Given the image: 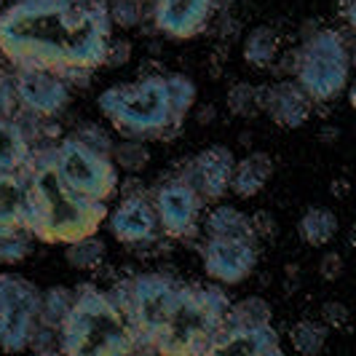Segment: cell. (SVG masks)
Returning a JSON list of instances; mask_svg holds the SVG:
<instances>
[{"label":"cell","instance_id":"obj_7","mask_svg":"<svg viewBox=\"0 0 356 356\" xmlns=\"http://www.w3.org/2000/svg\"><path fill=\"white\" fill-rule=\"evenodd\" d=\"M54 163L67 185H72L78 193L97 201H107L118 191V166L113 163V156L99 153L81 143L75 134L65 137L51 150Z\"/></svg>","mask_w":356,"mask_h":356},{"label":"cell","instance_id":"obj_38","mask_svg":"<svg viewBox=\"0 0 356 356\" xmlns=\"http://www.w3.org/2000/svg\"><path fill=\"white\" fill-rule=\"evenodd\" d=\"M143 193L145 191L140 188V182H137L134 177H129L124 182V196H143Z\"/></svg>","mask_w":356,"mask_h":356},{"label":"cell","instance_id":"obj_5","mask_svg":"<svg viewBox=\"0 0 356 356\" xmlns=\"http://www.w3.org/2000/svg\"><path fill=\"white\" fill-rule=\"evenodd\" d=\"M231 300L220 286L179 282L177 303L169 321L153 338V351L172 356H207L228 327Z\"/></svg>","mask_w":356,"mask_h":356},{"label":"cell","instance_id":"obj_31","mask_svg":"<svg viewBox=\"0 0 356 356\" xmlns=\"http://www.w3.org/2000/svg\"><path fill=\"white\" fill-rule=\"evenodd\" d=\"M30 252H33V241L27 231L0 236V266H17Z\"/></svg>","mask_w":356,"mask_h":356},{"label":"cell","instance_id":"obj_12","mask_svg":"<svg viewBox=\"0 0 356 356\" xmlns=\"http://www.w3.org/2000/svg\"><path fill=\"white\" fill-rule=\"evenodd\" d=\"M17 102L40 118H54L70 105V86L62 75L38 67H19L14 75Z\"/></svg>","mask_w":356,"mask_h":356},{"label":"cell","instance_id":"obj_27","mask_svg":"<svg viewBox=\"0 0 356 356\" xmlns=\"http://www.w3.org/2000/svg\"><path fill=\"white\" fill-rule=\"evenodd\" d=\"M289 340H292V348L303 356H316L327 343V324L314 319L298 321L292 330H289Z\"/></svg>","mask_w":356,"mask_h":356},{"label":"cell","instance_id":"obj_37","mask_svg":"<svg viewBox=\"0 0 356 356\" xmlns=\"http://www.w3.org/2000/svg\"><path fill=\"white\" fill-rule=\"evenodd\" d=\"M319 273H321V279H327V282H335L340 273H343V257H340L338 252H327V254L321 257Z\"/></svg>","mask_w":356,"mask_h":356},{"label":"cell","instance_id":"obj_16","mask_svg":"<svg viewBox=\"0 0 356 356\" xmlns=\"http://www.w3.org/2000/svg\"><path fill=\"white\" fill-rule=\"evenodd\" d=\"M257 105L260 113H268L270 121L282 129H300L311 118V97L298 81H276L257 86Z\"/></svg>","mask_w":356,"mask_h":356},{"label":"cell","instance_id":"obj_29","mask_svg":"<svg viewBox=\"0 0 356 356\" xmlns=\"http://www.w3.org/2000/svg\"><path fill=\"white\" fill-rule=\"evenodd\" d=\"M228 110H231L236 118H254L260 113L257 105V86L250 81H236L231 89H228Z\"/></svg>","mask_w":356,"mask_h":356},{"label":"cell","instance_id":"obj_25","mask_svg":"<svg viewBox=\"0 0 356 356\" xmlns=\"http://www.w3.org/2000/svg\"><path fill=\"white\" fill-rule=\"evenodd\" d=\"M72 300H75V289H67V286L46 289L43 300H40V327H49L54 332H59L67 314H70Z\"/></svg>","mask_w":356,"mask_h":356},{"label":"cell","instance_id":"obj_39","mask_svg":"<svg viewBox=\"0 0 356 356\" xmlns=\"http://www.w3.org/2000/svg\"><path fill=\"white\" fill-rule=\"evenodd\" d=\"M212 118H214V107H209V110H201L198 113V124H212Z\"/></svg>","mask_w":356,"mask_h":356},{"label":"cell","instance_id":"obj_20","mask_svg":"<svg viewBox=\"0 0 356 356\" xmlns=\"http://www.w3.org/2000/svg\"><path fill=\"white\" fill-rule=\"evenodd\" d=\"M33 140L14 115L0 118V172H19L33 159Z\"/></svg>","mask_w":356,"mask_h":356},{"label":"cell","instance_id":"obj_22","mask_svg":"<svg viewBox=\"0 0 356 356\" xmlns=\"http://www.w3.org/2000/svg\"><path fill=\"white\" fill-rule=\"evenodd\" d=\"M207 236H233V238H254L250 214H244L236 207H214L207 214Z\"/></svg>","mask_w":356,"mask_h":356},{"label":"cell","instance_id":"obj_34","mask_svg":"<svg viewBox=\"0 0 356 356\" xmlns=\"http://www.w3.org/2000/svg\"><path fill=\"white\" fill-rule=\"evenodd\" d=\"M131 59V43L129 40H113L107 43V54H105V65L110 67H121Z\"/></svg>","mask_w":356,"mask_h":356},{"label":"cell","instance_id":"obj_10","mask_svg":"<svg viewBox=\"0 0 356 356\" xmlns=\"http://www.w3.org/2000/svg\"><path fill=\"white\" fill-rule=\"evenodd\" d=\"M153 207L159 214L161 233L169 238H193L198 233V220L204 209V198L196 188L185 177L163 179L156 193H153Z\"/></svg>","mask_w":356,"mask_h":356},{"label":"cell","instance_id":"obj_30","mask_svg":"<svg viewBox=\"0 0 356 356\" xmlns=\"http://www.w3.org/2000/svg\"><path fill=\"white\" fill-rule=\"evenodd\" d=\"M107 14H110L113 24L131 30V27L143 24V19L147 17V0H110Z\"/></svg>","mask_w":356,"mask_h":356},{"label":"cell","instance_id":"obj_8","mask_svg":"<svg viewBox=\"0 0 356 356\" xmlns=\"http://www.w3.org/2000/svg\"><path fill=\"white\" fill-rule=\"evenodd\" d=\"M43 292L19 273H0V351H27L40 324Z\"/></svg>","mask_w":356,"mask_h":356},{"label":"cell","instance_id":"obj_2","mask_svg":"<svg viewBox=\"0 0 356 356\" xmlns=\"http://www.w3.org/2000/svg\"><path fill=\"white\" fill-rule=\"evenodd\" d=\"M196 105V83L182 72H153L134 83H115L99 94L97 107L129 140H169Z\"/></svg>","mask_w":356,"mask_h":356},{"label":"cell","instance_id":"obj_19","mask_svg":"<svg viewBox=\"0 0 356 356\" xmlns=\"http://www.w3.org/2000/svg\"><path fill=\"white\" fill-rule=\"evenodd\" d=\"M270 177H273V159L263 150H254V153L244 156L241 161H236L231 191L238 198H254L257 193L266 191Z\"/></svg>","mask_w":356,"mask_h":356},{"label":"cell","instance_id":"obj_1","mask_svg":"<svg viewBox=\"0 0 356 356\" xmlns=\"http://www.w3.org/2000/svg\"><path fill=\"white\" fill-rule=\"evenodd\" d=\"M113 22L105 0H17L0 14V54L19 67L86 81L105 65Z\"/></svg>","mask_w":356,"mask_h":356},{"label":"cell","instance_id":"obj_26","mask_svg":"<svg viewBox=\"0 0 356 356\" xmlns=\"http://www.w3.org/2000/svg\"><path fill=\"white\" fill-rule=\"evenodd\" d=\"M270 319H273V308L260 295L241 298L238 303H231V311H228V324L233 327H263V324H270Z\"/></svg>","mask_w":356,"mask_h":356},{"label":"cell","instance_id":"obj_28","mask_svg":"<svg viewBox=\"0 0 356 356\" xmlns=\"http://www.w3.org/2000/svg\"><path fill=\"white\" fill-rule=\"evenodd\" d=\"M110 156H113V163L118 169H124L129 175H137V172H143L145 166L150 163V147L143 140H129L126 137V143L113 145Z\"/></svg>","mask_w":356,"mask_h":356},{"label":"cell","instance_id":"obj_35","mask_svg":"<svg viewBox=\"0 0 356 356\" xmlns=\"http://www.w3.org/2000/svg\"><path fill=\"white\" fill-rule=\"evenodd\" d=\"M321 319H324V324H327V327H335V330H340V327L348 321V308H346L343 303L330 300V303L321 305Z\"/></svg>","mask_w":356,"mask_h":356},{"label":"cell","instance_id":"obj_9","mask_svg":"<svg viewBox=\"0 0 356 356\" xmlns=\"http://www.w3.org/2000/svg\"><path fill=\"white\" fill-rule=\"evenodd\" d=\"M131 282L129 321L137 332V351H153V338L169 321L177 303L179 282L169 273H140Z\"/></svg>","mask_w":356,"mask_h":356},{"label":"cell","instance_id":"obj_33","mask_svg":"<svg viewBox=\"0 0 356 356\" xmlns=\"http://www.w3.org/2000/svg\"><path fill=\"white\" fill-rule=\"evenodd\" d=\"M17 107V91H14V78L6 70H0V118L14 115Z\"/></svg>","mask_w":356,"mask_h":356},{"label":"cell","instance_id":"obj_13","mask_svg":"<svg viewBox=\"0 0 356 356\" xmlns=\"http://www.w3.org/2000/svg\"><path fill=\"white\" fill-rule=\"evenodd\" d=\"M105 220L113 238L126 244V247H131V250L153 244L161 236L159 214H156V207L147 198V193H143V196H124L113 212H107Z\"/></svg>","mask_w":356,"mask_h":356},{"label":"cell","instance_id":"obj_40","mask_svg":"<svg viewBox=\"0 0 356 356\" xmlns=\"http://www.w3.org/2000/svg\"><path fill=\"white\" fill-rule=\"evenodd\" d=\"M3 3H6V0H0V6H3Z\"/></svg>","mask_w":356,"mask_h":356},{"label":"cell","instance_id":"obj_41","mask_svg":"<svg viewBox=\"0 0 356 356\" xmlns=\"http://www.w3.org/2000/svg\"><path fill=\"white\" fill-rule=\"evenodd\" d=\"M83 3H91V0H83Z\"/></svg>","mask_w":356,"mask_h":356},{"label":"cell","instance_id":"obj_15","mask_svg":"<svg viewBox=\"0 0 356 356\" xmlns=\"http://www.w3.org/2000/svg\"><path fill=\"white\" fill-rule=\"evenodd\" d=\"M233 166H236V156L231 147L212 145L188 163V172L182 177L196 188L204 201H220L231 191Z\"/></svg>","mask_w":356,"mask_h":356},{"label":"cell","instance_id":"obj_32","mask_svg":"<svg viewBox=\"0 0 356 356\" xmlns=\"http://www.w3.org/2000/svg\"><path fill=\"white\" fill-rule=\"evenodd\" d=\"M81 143H86L89 147H94V150H99V153H113V140L107 137L105 131L99 129V126H94V124H86V126H81L78 131H72Z\"/></svg>","mask_w":356,"mask_h":356},{"label":"cell","instance_id":"obj_23","mask_svg":"<svg viewBox=\"0 0 356 356\" xmlns=\"http://www.w3.org/2000/svg\"><path fill=\"white\" fill-rule=\"evenodd\" d=\"M276 54H279V35H276V30H270L266 24L250 30V35L244 38V62L252 67L266 70L279 59Z\"/></svg>","mask_w":356,"mask_h":356},{"label":"cell","instance_id":"obj_4","mask_svg":"<svg viewBox=\"0 0 356 356\" xmlns=\"http://www.w3.org/2000/svg\"><path fill=\"white\" fill-rule=\"evenodd\" d=\"M59 351L70 356L137 354V332L107 292H99L94 284H81L59 330Z\"/></svg>","mask_w":356,"mask_h":356},{"label":"cell","instance_id":"obj_6","mask_svg":"<svg viewBox=\"0 0 356 356\" xmlns=\"http://www.w3.org/2000/svg\"><path fill=\"white\" fill-rule=\"evenodd\" d=\"M351 54L335 30H319L295 51V78L311 102H332L348 86Z\"/></svg>","mask_w":356,"mask_h":356},{"label":"cell","instance_id":"obj_14","mask_svg":"<svg viewBox=\"0 0 356 356\" xmlns=\"http://www.w3.org/2000/svg\"><path fill=\"white\" fill-rule=\"evenodd\" d=\"M217 11V0H153L156 30L172 40L201 35Z\"/></svg>","mask_w":356,"mask_h":356},{"label":"cell","instance_id":"obj_3","mask_svg":"<svg viewBox=\"0 0 356 356\" xmlns=\"http://www.w3.org/2000/svg\"><path fill=\"white\" fill-rule=\"evenodd\" d=\"M24 172L33 196L30 236H35L43 244H70L75 238L99 231L107 217L105 201L83 196L67 185L54 163L51 150L33 153Z\"/></svg>","mask_w":356,"mask_h":356},{"label":"cell","instance_id":"obj_11","mask_svg":"<svg viewBox=\"0 0 356 356\" xmlns=\"http://www.w3.org/2000/svg\"><path fill=\"white\" fill-rule=\"evenodd\" d=\"M207 276L220 284H241L257 266V241L233 236H207L198 247Z\"/></svg>","mask_w":356,"mask_h":356},{"label":"cell","instance_id":"obj_21","mask_svg":"<svg viewBox=\"0 0 356 356\" xmlns=\"http://www.w3.org/2000/svg\"><path fill=\"white\" fill-rule=\"evenodd\" d=\"M298 236L308 247H327L338 236V217L327 207H308L298 220Z\"/></svg>","mask_w":356,"mask_h":356},{"label":"cell","instance_id":"obj_17","mask_svg":"<svg viewBox=\"0 0 356 356\" xmlns=\"http://www.w3.org/2000/svg\"><path fill=\"white\" fill-rule=\"evenodd\" d=\"M33 225V196L27 172H0V236L27 231Z\"/></svg>","mask_w":356,"mask_h":356},{"label":"cell","instance_id":"obj_42","mask_svg":"<svg viewBox=\"0 0 356 356\" xmlns=\"http://www.w3.org/2000/svg\"><path fill=\"white\" fill-rule=\"evenodd\" d=\"M0 56H3V54H0Z\"/></svg>","mask_w":356,"mask_h":356},{"label":"cell","instance_id":"obj_24","mask_svg":"<svg viewBox=\"0 0 356 356\" xmlns=\"http://www.w3.org/2000/svg\"><path fill=\"white\" fill-rule=\"evenodd\" d=\"M105 254H107L105 241L97 238V233L65 244V260L75 270H97V268L105 263Z\"/></svg>","mask_w":356,"mask_h":356},{"label":"cell","instance_id":"obj_18","mask_svg":"<svg viewBox=\"0 0 356 356\" xmlns=\"http://www.w3.org/2000/svg\"><path fill=\"white\" fill-rule=\"evenodd\" d=\"M214 354L238 356H282V343L270 324L263 327H233L228 324L214 346Z\"/></svg>","mask_w":356,"mask_h":356},{"label":"cell","instance_id":"obj_36","mask_svg":"<svg viewBox=\"0 0 356 356\" xmlns=\"http://www.w3.org/2000/svg\"><path fill=\"white\" fill-rule=\"evenodd\" d=\"M250 220H252V231H254L257 238H270V236H276V220L270 217V212L260 209V212L252 214Z\"/></svg>","mask_w":356,"mask_h":356}]
</instances>
